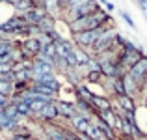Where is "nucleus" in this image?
<instances>
[{
  "label": "nucleus",
  "instance_id": "obj_1",
  "mask_svg": "<svg viewBox=\"0 0 147 140\" xmlns=\"http://www.w3.org/2000/svg\"><path fill=\"white\" fill-rule=\"evenodd\" d=\"M110 21H114V19L110 17V13H106V11L100 7L95 13H90V15H86V17H80V19H76V21L69 22L67 26H69V30H71V34H78V32H88V30L100 28V26H104Z\"/></svg>",
  "mask_w": 147,
  "mask_h": 140
},
{
  "label": "nucleus",
  "instance_id": "obj_2",
  "mask_svg": "<svg viewBox=\"0 0 147 140\" xmlns=\"http://www.w3.org/2000/svg\"><path fill=\"white\" fill-rule=\"evenodd\" d=\"M117 34L119 32H117V28H115V24L114 26H106V28L102 30V34L97 37V41L93 43V47H91V56H99V54L110 50Z\"/></svg>",
  "mask_w": 147,
  "mask_h": 140
},
{
  "label": "nucleus",
  "instance_id": "obj_3",
  "mask_svg": "<svg viewBox=\"0 0 147 140\" xmlns=\"http://www.w3.org/2000/svg\"><path fill=\"white\" fill-rule=\"evenodd\" d=\"M127 75H129L130 79L138 84V88H142V84H144V80H145V77H147V56H144L140 62H136V64L129 69Z\"/></svg>",
  "mask_w": 147,
  "mask_h": 140
},
{
  "label": "nucleus",
  "instance_id": "obj_4",
  "mask_svg": "<svg viewBox=\"0 0 147 140\" xmlns=\"http://www.w3.org/2000/svg\"><path fill=\"white\" fill-rule=\"evenodd\" d=\"M56 110H58V120H71L73 116H76L78 112H76V108H75V103H71V101H63V99H60V101H56Z\"/></svg>",
  "mask_w": 147,
  "mask_h": 140
},
{
  "label": "nucleus",
  "instance_id": "obj_5",
  "mask_svg": "<svg viewBox=\"0 0 147 140\" xmlns=\"http://www.w3.org/2000/svg\"><path fill=\"white\" fill-rule=\"evenodd\" d=\"M37 122H43V123H50V122H58V110H56V101L45 105V108L39 112L37 116H34Z\"/></svg>",
  "mask_w": 147,
  "mask_h": 140
},
{
  "label": "nucleus",
  "instance_id": "obj_6",
  "mask_svg": "<svg viewBox=\"0 0 147 140\" xmlns=\"http://www.w3.org/2000/svg\"><path fill=\"white\" fill-rule=\"evenodd\" d=\"M47 11H45L43 6H34L32 10H28L26 13H22V17H24V21L28 22L30 26H37V22L41 21L43 17H47Z\"/></svg>",
  "mask_w": 147,
  "mask_h": 140
},
{
  "label": "nucleus",
  "instance_id": "obj_7",
  "mask_svg": "<svg viewBox=\"0 0 147 140\" xmlns=\"http://www.w3.org/2000/svg\"><path fill=\"white\" fill-rule=\"evenodd\" d=\"M67 123H69V129L75 131V133H86L88 127H90V123H91V120L76 114V116H73L71 120H67Z\"/></svg>",
  "mask_w": 147,
  "mask_h": 140
},
{
  "label": "nucleus",
  "instance_id": "obj_8",
  "mask_svg": "<svg viewBox=\"0 0 147 140\" xmlns=\"http://www.w3.org/2000/svg\"><path fill=\"white\" fill-rule=\"evenodd\" d=\"M121 82H123V88H125V95L132 97L134 101L140 97V88H138V84L134 82V80L130 79L129 75H123V77H121Z\"/></svg>",
  "mask_w": 147,
  "mask_h": 140
},
{
  "label": "nucleus",
  "instance_id": "obj_9",
  "mask_svg": "<svg viewBox=\"0 0 147 140\" xmlns=\"http://www.w3.org/2000/svg\"><path fill=\"white\" fill-rule=\"evenodd\" d=\"M91 107H93L95 114L100 112V110H110L112 108V99L106 97V95H95L93 93V97H91Z\"/></svg>",
  "mask_w": 147,
  "mask_h": 140
},
{
  "label": "nucleus",
  "instance_id": "obj_10",
  "mask_svg": "<svg viewBox=\"0 0 147 140\" xmlns=\"http://www.w3.org/2000/svg\"><path fill=\"white\" fill-rule=\"evenodd\" d=\"M114 103V101H112ZM115 107H119L123 112H136V101L132 99V97H129V95H119V97H115Z\"/></svg>",
  "mask_w": 147,
  "mask_h": 140
},
{
  "label": "nucleus",
  "instance_id": "obj_11",
  "mask_svg": "<svg viewBox=\"0 0 147 140\" xmlns=\"http://www.w3.org/2000/svg\"><path fill=\"white\" fill-rule=\"evenodd\" d=\"M52 101H56V99H49V97H41V99H32V101L28 103L30 112H32V118H34V116H37V114H39V112L45 108V105L52 103Z\"/></svg>",
  "mask_w": 147,
  "mask_h": 140
},
{
  "label": "nucleus",
  "instance_id": "obj_12",
  "mask_svg": "<svg viewBox=\"0 0 147 140\" xmlns=\"http://www.w3.org/2000/svg\"><path fill=\"white\" fill-rule=\"evenodd\" d=\"M54 47H56V54H58V56H61V58H65L73 49H75L73 41L65 39V37H63V39H60V41H56V43H54Z\"/></svg>",
  "mask_w": 147,
  "mask_h": 140
},
{
  "label": "nucleus",
  "instance_id": "obj_13",
  "mask_svg": "<svg viewBox=\"0 0 147 140\" xmlns=\"http://www.w3.org/2000/svg\"><path fill=\"white\" fill-rule=\"evenodd\" d=\"M37 28H39L41 34H47V32H52V30H56V19L47 15V17H43L39 22H37Z\"/></svg>",
  "mask_w": 147,
  "mask_h": 140
},
{
  "label": "nucleus",
  "instance_id": "obj_14",
  "mask_svg": "<svg viewBox=\"0 0 147 140\" xmlns=\"http://www.w3.org/2000/svg\"><path fill=\"white\" fill-rule=\"evenodd\" d=\"M41 6H43L45 11H47L50 17H54V19H56V15L61 13V11H60V6H58V0H43V2H41Z\"/></svg>",
  "mask_w": 147,
  "mask_h": 140
},
{
  "label": "nucleus",
  "instance_id": "obj_15",
  "mask_svg": "<svg viewBox=\"0 0 147 140\" xmlns=\"http://www.w3.org/2000/svg\"><path fill=\"white\" fill-rule=\"evenodd\" d=\"M2 112L6 114V118H9V120H15V122H21V116H19V112H17V107H15L13 103H7L6 107L2 108Z\"/></svg>",
  "mask_w": 147,
  "mask_h": 140
},
{
  "label": "nucleus",
  "instance_id": "obj_16",
  "mask_svg": "<svg viewBox=\"0 0 147 140\" xmlns=\"http://www.w3.org/2000/svg\"><path fill=\"white\" fill-rule=\"evenodd\" d=\"M17 47V41L13 39H0V56H6Z\"/></svg>",
  "mask_w": 147,
  "mask_h": 140
},
{
  "label": "nucleus",
  "instance_id": "obj_17",
  "mask_svg": "<svg viewBox=\"0 0 147 140\" xmlns=\"http://www.w3.org/2000/svg\"><path fill=\"white\" fill-rule=\"evenodd\" d=\"M34 6H36V4H34V0H19L17 4H13V7L17 10V13H19V15L26 13V11L32 10Z\"/></svg>",
  "mask_w": 147,
  "mask_h": 140
},
{
  "label": "nucleus",
  "instance_id": "obj_18",
  "mask_svg": "<svg viewBox=\"0 0 147 140\" xmlns=\"http://www.w3.org/2000/svg\"><path fill=\"white\" fill-rule=\"evenodd\" d=\"M15 107H17V112H19V116L21 118H32V112H30V107H28V103L26 101H17V103H13Z\"/></svg>",
  "mask_w": 147,
  "mask_h": 140
},
{
  "label": "nucleus",
  "instance_id": "obj_19",
  "mask_svg": "<svg viewBox=\"0 0 147 140\" xmlns=\"http://www.w3.org/2000/svg\"><path fill=\"white\" fill-rule=\"evenodd\" d=\"M102 79H104V77H102V73H100V71H88L86 77H84V80L90 82V84H100V80H102Z\"/></svg>",
  "mask_w": 147,
  "mask_h": 140
},
{
  "label": "nucleus",
  "instance_id": "obj_20",
  "mask_svg": "<svg viewBox=\"0 0 147 140\" xmlns=\"http://www.w3.org/2000/svg\"><path fill=\"white\" fill-rule=\"evenodd\" d=\"M0 93L6 97H11L13 95V82H7V80L0 79Z\"/></svg>",
  "mask_w": 147,
  "mask_h": 140
},
{
  "label": "nucleus",
  "instance_id": "obj_21",
  "mask_svg": "<svg viewBox=\"0 0 147 140\" xmlns=\"http://www.w3.org/2000/svg\"><path fill=\"white\" fill-rule=\"evenodd\" d=\"M41 54H45V56H49V58L54 60V56H56V47H54V43L43 45V47H41Z\"/></svg>",
  "mask_w": 147,
  "mask_h": 140
},
{
  "label": "nucleus",
  "instance_id": "obj_22",
  "mask_svg": "<svg viewBox=\"0 0 147 140\" xmlns=\"http://www.w3.org/2000/svg\"><path fill=\"white\" fill-rule=\"evenodd\" d=\"M119 15H121V17H123V21H125L127 24L130 26V28H132V30H136V22H134V19L130 17V15L127 13V11H119Z\"/></svg>",
  "mask_w": 147,
  "mask_h": 140
},
{
  "label": "nucleus",
  "instance_id": "obj_23",
  "mask_svg": "<svg viewBox=\"0 0 147 140\" xmlns=\"http://www.w3.org/2000/svg\"><path fill=\"white\" fill-rule=\"evenodd\" d=\"M13 71V64H2L0 65V77L2 75H7V73Z\"/></svg>",
  "mask_w": 147,
  "mask_h": 140
},
{
  "label": "nucleus",
  "instance_id": "obj_24",
  "mask_svg": "<svg viewBox=\"0 0 147 140\" xmlns=\"http://www.w3.org/2000/svg\"><path fill=\"white\" fill-rule=\"evenodd\" d=\"M7 103H9V97H6V95H2V93H0V110H2Z\"/></svg>",
  "mask_w": 147,
  "mask_h": 140
},
{
  "label": "nucleus",
  "instance_id": "obj_25",
  "mask_svg": "<svg viewBox=\"0 0 147 140\" xmlns=\"http://www.w3.org/2000/svg\"><path fill=\"white\" fill-rule=\"evenodd\" d=\"M19 0H4V4H9V6H13V4H17Z\"/></svg>",
  "mask_w": 147,
  "mask_h": 140
},
{
  "label": "nucleus",
  "instance_id": "obj_26",
  "mask_svg": "<svg viewBox=\"0 0 147 140\" xmlns=\"http://www.w3.org/2000/svg\"><path fill=\"white\" fill-rule=\"evenodd\" d=\"M134 140H147V135H142V137H138V138H134Z\"/></svg>",
  "mask_w": 147,
  "mask_h": 140
},
{
  "label": "nucleus",
  "instance_id": "obj_27",
  "mask_svg": "<svg viewBox=\"0 0 147 140\" xmlns=\"http://www.w3.org/2000/svg\"><path fill=\"white\" fill-rule=\"evenodd\" d=\"M0 133H2V129H0Z\"/></svg>",
  "mask_w": 147,
  "mask_h": 140
},
{
  "label": "nucleus",
  "instance_id": "obj_28",
  "mask_svg": "<svg viewBox=\"0 0 147 140\" xmlns=\"http://www.w3.org/2000/svg\"><path fill=\"white\" fill-rule=\"evenodd\" d=\"M9 140H13V138H9Z\"/></svg>",
  "mask_w": 147,
  "mask_h": 140
}]
</instances>
